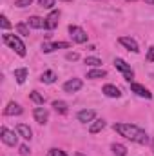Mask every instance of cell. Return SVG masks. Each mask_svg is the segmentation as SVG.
<instances>
[{"label": "cell", "mask_w": 154, "mask_h": 156, "mask_svg": "<svg viewBox=\"0 0 154 156\" xmlns=\"http://www.w3.org/2000/svg\"><path fill=\"white\" fill-rule=\"evenodd\" d=\"M116 133L134 144H147L149 142V136L143 129H140L138 125H132V123H114L113 125Z\"/></svg>", "instance_id": "cell-1"}, {"label": "cell", "mask_w": 154, "mask_h": 156, "mask_svg": "<svg viewBox=\"0 0 154 156\" xmlns=\"http://www.w3.org/2000/svg\"><path fill=\"white\" fill-rule=\"evenodd\" d=\"M2 38H4V42H5V44H7V45L18 55V56H26V55H27V51H26V44L18 38L16 35H7V33H5V35H2Z\"/></svg>", "instance_id": "cell-2"}, {"label": "cell", "mask_w": 154, "mask_h": 156, "mask_svg": "<svg viewBox=\"0 0 154 156\" xmlns=\"http://www.w3.org/2000/svg\"><path fill=\"white\" fill-rule=\"evenodd\" d=\"M18 133H15V131H9L7 127H2L0 129V138H2V142L5 144V145H9V147H15L16 144H18Z\"/></svg>", "instance_id": "cell-3"}, {"label": "cell", "mask_w": 154, "mask_h": 156, "mask_svg": "<svg viewBox=\"0 0 154 156\" xmlns=\"http://www.w3.org/2000/svg\"><path fill=\"white\" fill-rule=\"evenodd\" d=\"M114 66H116V69H118V71H121V73H123V76H125L127 82H131V80H132L134 71L131 69V66H129L123 58H114Z\"/></svg>", "instance_id": "cell-4"}, {"label": "cell", "mask_w": 154, "mask_h": 156, "mask_svg": "<svg viewBox=\"0 0 154 156\" xmlns=\"http://www.w3.org/2000/svg\"><path fill=\"white\" fill-rule=\"evenodd\" d=\"M69 35H71L73 42H76V44H85L87 38H89V35L78 26H69Z\"/></svg>", "instance_id": "cell-5"}, {"label": "cell", "mask_w": 154, "mask_h": 156, "mask_svg": "<svg viewBox=\"0 0 154 156\" xmlns=\"http://www.w3.org/2000/svg\"><path fill=\"white\" fill-rule=\"evenodd\" d=\"M71 44L69 42H44L42 44V51L44 53H53L56 49H69Z\"/></svg>", "instance_id": "cell-6"}, {"label": "cell", "mask_w": 154, "mask_h": 156, "mask_svg": "<svg viewBox=\"0 0 154 156\" xmlns=\"http://www.w3.org/2000/svg\"><path fill=\"white\" fill-rule=\"evenodd\" d=\"M129 85H131V91L132 93H136L138 96H142V98H152V93L145 87V85H142V83H136V82H129Z\"/></svg>", "instance_id": "cell-7"}, {"label": "cell", "mask_w": 154, "mask_h": 156, "mask_svg": "<svg viewBox=\"0 0 154 156\" xmlns=\"http://www.w3.org/2000/svg\"><path fill=\"white\" fill-rule=\"evenodd\" d=\"M82 85H83V82L80 78H71V80H67L64 83V91L65 93H78L82 89Z\"/></svg>", "instance_id": "cell-8"}, {"label": "cell", "mask_w": 154, "mask_h": 156, "mask_svg": "<svg viewBox=\"0 0 154 156\" xmlns=\"http://www.w3.org/2000/svg\"><path fill=\"white\" fill-rule=\"evenodd\" d=\"M33 116L37 120V123L44 125V123H47V120H49V111H47L45 107H35V109H33Z\"/></svg>", "instance_id": "cell-9"}, {"label": "cell", "mask_w": 154, "mask_h": 156, "mask_svg": "<svg viewBox=\"0 0 154 156\" xmlns=\"http://www.w3.org/2000/svg\"><path fill=\"white\" fill-rule=\"evenodd\" d=\"M58 18H60V11H51V13L45 16V29H49V31L56 29V26H58Z\"/></svg>", "instance_id": "cell-10"}, {"label": "cell", "mask_w": 154, "mask_h": 156, "mask_svg": "<svg viewBox=\"0 0 154 156\" xmlns=\"http://www.w3.org/2000/svg\"><path fill=\"white\" fill-rule=\"evenodd\" d=\"M76 118H78V122H82V123H91L93 120H96V111H93V109H82L76 115Z\"/></svg>", "instance_id": "cell-11"}, {"label": "cell", "mask_w": 154, "mask_h": 156, "mask_svg": "<svg viewBox=\"0 0 154 156\" xmlns=\"http://www.w3.org/2000/svg\"><path fill=\"white\" fill-rule=\"evenodd\" d=\"M24 113V109L16 104V102H9L7 105H5V109H4V115L5 116H18V115H22Z\"/></svg>", "instance_id": "cell-12"}, {"label": "cell", "mask_w": 154, "mask_h": 156, "mask_svg": "<svg viewBox=\"0 0 154 156\" xmlns=\"http://www.w3.org/2000/svg\"><path fill=\"white\" fill-rule=\"evenodd\" d=\"M123 47H127L129 51H132V53H140V47H138V44H136V40L131 38V37H120L118 40Z\"/></svg>", "instance_id": "cell-13"}, {"label": "cell", "mask_w": 154, "mask_h": 156, "mask_svg": "<svg viewBox=\"0 0 154 156\" xmlns=\"http://www.w3.org/2000/svg\"><path fill=\"white\" fill-rule=\"evenodd\" d=\"M102 93H103L105 96H109V98H120V96H121V91H120L116 85H113V83L103 85V87H102Z\"/></svg>", "instance_id": "cell-14"}, {"label": "cell", "mask_w": 154, "mask_h": 156, "mask_svg": "<svg viewBox=\"0 0 154 156\" xmlns=\"http://www.w3.org/2000/svg\"><path fill=\"white\" fill-rule=\"evenodd\" d=\"M16 133H18L24 140H31V138H33V131H31V127L26 125V123H18V125H16Z\"/></svg>", "instance_id": "cell-15"}, {"label": "cell", "mask_w": 154, "mask_h": 156, "mask_svg": "<svg viewBox=\"0 0 154 156\" xmlns=\"http://www.w3.org/2000/svg\"><path fill=\"white\" fill-rule=\"evenodd\" d=\"M103 127H105V120H103V118H96V120L91 122V125H89V133H91V134H96V133H100Z\"/></svg>", "instance_id": "cell-16"}, {"label": "cell", "mask_w": 154, "mask_h": 156, "mask_svg": "<svg viewBox=\"0 0 154 156\" xmlns=\"http://www.w3.org/2000/svg\"><path fill=\"white\" fill-rule=\"evenodd\" d=\"M27 26L33 27V29H42V27H45V18H40V16H29V18H27Z\"/></svg>", "instance_id": "cell-17"}, {"label": "cell", "mask_w": 154, "mask_h": 156, "mask_svg": "<svg viewBox=\"0 0 154 156\" xmlns=\"http://www.w3.org/2000/svg\"><path fill=\"white\" fill-rule=\"evenodd\" d=\"M53 107H54V111H56L58 115H67V113H69V105H67L64 100H54V102H53Z\"/></svg>", "instance_id": "cell-18"}, {"label": "cell", "mask_w": 154, "mask_h": 156, "mask_svg": "<svg viewBox=\"0 0 154 156\" xmlns=\"http://www.w3.org/2000/svg\"><path fill=\"white\" fill-rule=\"evenodd\" d=\"M42 83H54L56 82V73L54 71H44L42 76H40Z\"/></svg>", "instance_id": "cell-19"}, {"label": "cell", "mask_w": 154, "mask_h": 156, "mask_svg": "<svg viewBox=\"0 0 154 156\" xmlns=\"http://www.w3.org/2000/svg\"><path fill=\"white\" fill-rule=\"evenodd\" d=\"M26 78H27V69H26V67L15 69V80H16L18 83H24V82H26Z\"/></svg>", "instance_id": "cell-20"}, {"label": "cell", "mask_w": 154, "mask_h": 156, "mask_svg": "<svg viewBox=\"0 0 154 156\" xmlns=\"http://www.w3.org/2000/svg\"><path fill=\"white\" fill-rule=\"evenodd\" d=\"M105 76H107V73L103 69H93V71L87 73V78H91V80H98V78H105Z\"/></svg>", "instance_id": "cell-21"}, {"label": "cell", "mask_w": 154, "mask_h": 156, "mask_svg": "<svg viewBox=\"0 0 154 156\" xmlns=\"http://www.w3.org/2000/svg\"><path fill=\"white\" fill-rule=\"evenodd\" d=\"M111 151H113L116 156H125L127 154V147L121 145V144H113V145H111Z\"/></svg>", "instance_id": "cell-22"}, {"label": "cell", "mask_w": 154, "mask_h": 156, "mask_svg": "<svg viewBox=\"0 0 154 156\" xmlns=\"http://www.w3.org/2000/svg\"><path fill=\"white\" fill-rule=\"evenodd\" d=\"M29 98H31L37 105H44V102H45V98L40 94L38 91H31V93H29Z\"/></svg>", "instance_id": "cell-23"}, {"label": "cell", "mask_w": 154, "mask_h": 156, "mask_svg": "<svg viewBox=\"0 0 154 156\" xmlns=\"http://www.w3.org/2000/svg\"><path fill=\"white\" fill-rule=\"evenodd\" d=\"M16 31H18L22 37H29V26H27V24H24V22L16 24Z\"/></svg>", "instance_id": "cell-24"}, {"label": "cell", "mask_w": 154, "mask_h": 156, "mask_svg": "<svg viewBox=\"0 0 154 156\" xmlns=\"http://www.w3.org/2000/svg\"><path fill=\"white\" fill-rule=\"evenodd\" d=\"M85 64L91 66V67H100V66H102V60L96 58V56H87V58H85Z\"/></svg>", "instance_id": "cell-25"}, {"label": "cell", "mask_w": 154, "mask_h": 156, "mask_svg": "<svg viewBox=\"0 0 154 156\" xmlns=\"http://www.w3.org/2000/svg\"><path fill=\"white\" fill-rule=\"evenodd\" d=\"M38 4L44 9H53L54 7V0H38Z\"/></svg>", "instance_id": "cell-26"}, {"label": "cell", "mask_w": 154, "mask_h": 156, "mask_svg": "<svg viewBox=\"0 0 154 156\" xmlns=\"http://www.w3.org/2000/svg\"><path fill=\"white\" fill-rule=\"evenodd\" d=\"M0 26H2V29H9V27H11V22L7 20V16H5V15H2V16H0Z\"/></svg>", "instance_id": "cell-27"}, {"label": "cell", "mask_w": 154, "mask_h": 156, "mask_svg": "<svg viewBox=\"0 0 154 156\" xmlns=\"http://www.w3.org/2000/svg\"><path fill=\"white\" fill-rule=\"evenodd\" d=\"M31 4H33V0H15V5L16 7H27Z\"/></svg>", "instance_id": "cell-28"}, {"label": "cell", "mask_w": 154, "mask_h": 156, "mask_svg": "<svg viewBox=\"0 0 154 156\" xmlns=\"http://www.w3.org/2000/svg\"><path fill=\"white\" fill-rule=\"evenodd\" d=\"M18 153H20L22 156H29V154H31V149H29V147H27V145L24 144V145H20V149H18Z\"/></svg>", "instance_id": "cell-29"}, {"label": "cell", "mask_w": 154, "mask_h": 156, "mask_svg": "<svg viewBox=\"0 0 154 156\" xmlns=\"http://www.w3.org/2000/svg\"><path fill=\"white\" fill-rule=\"evenodd\" d=\"M147 62H154V45H151L149 47V51H147Z\"/></svg>", "instance_id": "cell-30"}, {"label": "cell", "mask_w": 154, "mask_h": 156, "mask_svg": "<svg viewBox=\"0 0 154 156\" xmlns=\"http://www.w3.org/2000/svg\"><path fill=\"white\" fill-rule=\"evenodd\" d=\"M65 58H67L69 62H76L78 58H80V55H78V53H67V55H65Z\"/></svg>", "instance_id": "cell-31"}, {"label": "cell", "mask_w": 154, "mask_h": 156, "mask_svg": "<svg viewBox=\"0 0 154 156\" xmlns=\"http://www.w3.org/2000/svg\"><path fill=\"white\" fill-rule=\"evenodd\" d=\"M49 156H67V154H65V151H62V149H51Z\"/></svg>", "instance_id": "cell-32"}, {"label": "cell", "mask_w": 154, "mask_h": 156, "mask_svg": "<svg viewBox=\"0 0 154 156\" xmlns=\"http://www.w3.org/2000/svg\"><path fill=\"white\" fill-rule=\"evenodd\" d=\"M147 4H151V5H154V0H145Z\"/></svg>", "instance_id": "cell-33"}, {"label": "cell", "mask_w": 154, "mask_h": 156, "mask_svg": "<svg viewBox=\"0 0 154 156\" xmlns=\"http://www.w3.org/2000/svg\"><path fill=\"white\" fill-rule=\"evenodd\" d=\"M62 2H69V0H62Z\"/></svg>", "instance_id": "cell-34"}]
</instances>
